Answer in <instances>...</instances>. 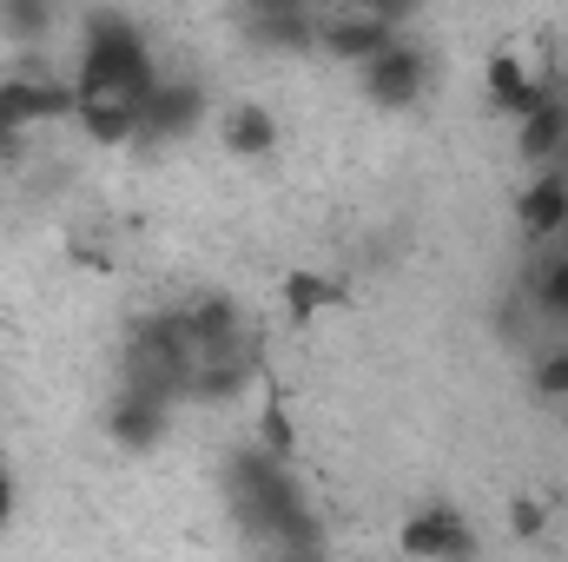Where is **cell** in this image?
I'll use <instances>...</instances> for the list:
<instances>
[{"mask_svg": "<svg viewBox=\"0 0 568 562\" xmlns=\"http://www.w3.org/2000/svg\"><path fill=\"white\" fill-rule=\"evenodd\" d=\"M159 93V67L145 47L140 20L120 7H93L80 13V67H73V100L80 113L100 107H145Z\"/></svg>", "mask_w": 568, "mask_h": 562, "instance_id": "obj_1", "label": "cell"}, {"mask_svg": "<svg viewBox=\"0 0 568 562\" xmlns=\"http://www.w3.org/2000/svg\"><path fill=\"white\" fill-rule=\"evenodd\" d=\"M397 550L410 562H476L483 536L456 503H424V510H410L397 523Z\"/></svg>", "mask_w": 568, "mask_h": 562, "instance_id": "obj_2", "label": "cell"}, {"mask_svg": "<svg viewBox=\"0 0 568 562\" xmlns=\"http://www.w3.org/2000/svg\"><path fill=\"white\" fill-rule=\"evenodd\" d=\"M397 20H404V7H331V13H317V47L364 67L397 40Z\"/></svg>", "mask_w": 568, "mask_h": 562, "instance_id": "obj_3", "label": "cell"}, {"mask_svg": "<svg viewBox=\"0 0 568 562\" xmlns=\"http://www.w3.org/2000/svg\"><path fill=\"white\" fill-rule=\"evenodd\" d=\"M73 113H80V100L60 80H40V73H7L0 80V133L7 140H20L27 127H47V120H73Z\"/></svg>", "mask_w": 568, "mask_h": 562, "instance_id": "obj_4", "label": "cell"}, {"mask_svg": "<svg viewBox=\"0 0 568 562\" xmlns=\"http://www.w3.org/2000/svg\"><path fill=\"white\" fill-rule=\"evenodd\" d=\"M424 87H429V60H424V47H410V40H390L377 60H364V93L377 107H390V113L417 107Z\"/></svg>", "mask_w": 568, "mask_h": 562, "instance_id": "obj_5", "label": "cell"}, {"mask_svg": "<svg viewBox=\"0 0 568 562\" xmlns=\"http://www.w3.org/2000/svg\"><path fill=\"white\" fill-rule=\"evenodd\" d=\"M239 27L265 53H304V47H317V7H304V0H252L239 13Z\"/></svg>", "mask_w": 568, "mask_h": 562, "instance_id": "obj_6", "label": "cell"}, {"mask_svg": "<svg viewBox=\"0 0 568 562\" xmlns=\"http://www.w3.org/2000/svg\"><path fill=\"white\" fill-rule=\"evenodd\" d=\"M483 93H489V107H496L503 120H529V113L549 100V80L529 73L523 53H489V67H483Z\"/></svg>", "mask_w": 568, "mask_h": 562, "instance_id": "obj_7", "label": "cell"}, {"mask_svg": "<svg viewBox=\"0 0 568 562\" xmlns=\"http://www.w3.org/2000/svg\"><path fill=\"white\" fill-rule=\"evenodd\" d=\"M179 311H185V331H192L199 364H205V358H225V351L245 344V311H239L225 291H205V298H192V304H179Z\"/></svg>", "mask_w": 568, "mask_h": 562, "instance_id": "obj_8", "label": "cell"}, {"mask_svg": "<svg viewBox=\"0 0 568 562\" xmlns=\"http://www.w3.org/2000/svg\"><path fill=\"white\" fill-rule=\"evenodd\" d=\"M199 120H205V87H199V80H159V93L145 100V133L140 140H152V145L185 140Z\"/></svg>", "mask_w": 568, "mask_h": 562, "instance_id": "obj_9", "label": "cell"}, {"mask_svg": "<svg viewBox=\"0 0 568 562\" xmlns=\"http://www.w3.org/2000/svg\"><path fill=\"white\" fill-rule=\"evenodd\" d=\"M165 423H172V404L140 398V391H120L113 411H106V436H113L120 450H159V443H165Z\"/></svg>", "mask_w": 568, "mask_h": 562, "instance_id": "obj_10", "label": "cell"}, {"mask_svg": "<svg viewBox=\"0 0 568 562\" xmlns=\"http://www.w3.org/2000/svg\"><path fill=\"white\" fill-rule=\"evenodd\" d=\"M516 225L529 232V239H556L568 232V172H536L529 185H523V199H516Z\"/></svg>", "mask_w": 568, "mask_h": 562, "instance_id": "obj_11", "label": "cell"}, {"mask_svg": "<svg viewBox=\"0 0 568 562\" xmlns=\"http://www.w3.org/2000/svg\"><path fill=\"white\" fill-rule=\"evenodd\" d=\"M516 152L536 165V172H549V159H562L568 152V107L549 93L529 120H516Z\"/></svg>", "mask_w": 568, "mask_h": 562, "instance_id": "obj_12", "label": "cell"}, {"mask_svg": "<svg viewBox=\"0 0 568 562\" xmlns=\"http://www.w3.org/2000/svg\"><path fill=\"white\" fill-rule=\"evenodd\" d=\"M278 120H272V107H258V100H239L232 113H225V152L232 159H272L278 152Z\"/></svg>", "mask_w": 568, "mask_h": 562, "instance_id": "obj_13", "label": "cell"}, {"mask_svg": "<svg viewBox=\"0 0 568 562\" xmlns=\"http://www.w3.org/2000/svg\"><path fill=\"white\" fill-rule=\"evenodd\" d=\"M331 304H344V291H337L331 279H317V272H291V279H284V318L311 324V318L331 311Z\"/></svg>", "mask_w": 568, "mask_h": 562, "instance_id": "obj_14", "label": "cell"}, {"mask_svg": "<svg viewBox=\"0 0 568 562\" xmlns=\"http://www.w3.org/2000/svg\"><path fill=\"white\" fill-rule=\"evenodd\" d=\"M47 27H53V7H40V0H7V7H0V33L20 40V47H33Z\"/></svg>", "mask_w": 568, "mask_h": 562, "instance_id": "obj_15", "label": "cell"}, {"mask_svg": "<svg viewBox=\"0 0 568 562\" xmlns=\"http://www.w3.org/2000/svg\"><path fill=\"white\" fill-rule=\"evenodd\" d=\"M536 311L556 318V324H568V259H549V265L536 272Z\"/></svg>", "mask_w": 568, "mask_h": 562, "instance_id": "obj_16", "label": "cell"}, {"mask_svg": "<svg viewBox=\"0 0 568 562\" xmlns=\"http://www.w3.org/2000/svg\"><path fill=\"white\" fill-rule=\"evenodd\" d=\"M258 450H265V456H291V418H284V404L278 398H272V404H265V411H258Z\"/></svg>", "mask_w": 568, "mask_h": 562, "instance_id": "obj_17", "label": "cell"}, {"mask_svg": "<svg viewBox=\"0 0 568 562\" xmlns=\"http://www.w3.org/2000/svg\"><path fill=\"white\" fill-rule=\"evenodd\" d=\"M542 530H549V510H542L536 496H516V503H509V536H516V543H536Z\"/></svg>", "mask_w": 568, "mask_h": 562, "instance_id": "obj_18", "label": "cell"}, {"mask_svg": "<svg viewBox=\"0 0 568 562\" xmlns=\"http://www.w3.org/2000/svg\"><path fill=\"white\" fill-rule=\"evenodd\" d=\"M536 391L542 398H568V351H542L536 358Z\"/></svg>", "mask_w": 568, "mask_h": 562, "instance_id": "obj_19", "label": "cell"}, {"mask_svg": "<svg viewBox=\"0 0 568 562\" xmlns=\"http://www.w3.org/2000/svg\"><path fill=\"white\" fill-rule=\"evenodd\" d=\"M265 562H324V543H291V550H272Z\"/></svg>", "mask_w": 568, "mask_h": 562, "instance_id": "obj_20", "label": "cell"}, {"mask_svg": "<svg viewBox=\"0 0 568 562\" xmlns=\"http://www.w3.org/2000/svg\"><path fill=\"white\" fill-rule=\"evenodd\" d=\"M13 510H20V490H13V476H7V470H0V530H7V523H13Z\"/></svg>", "mask_w": 568, "mask_h": 562, "instance_id": "obj_21", "label": "cell"}]
</instances>
